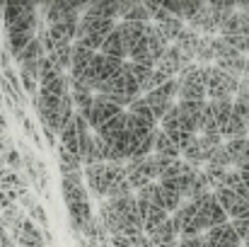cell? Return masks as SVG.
<instances>
[{"instance_id":"obj_16","label":"cell","mask_w":249,"mask_h":247,"mask_svg":"<svg viewBox=\"0 0 249 247\" xmlns=\"http://www.w3.org/2000/svg\"><path fill=\"white\" fill-rule=\"evenodd\" d=\"M198 41H201V34H196V32H191V29H186L184 27V32L174 39V49L189 61V63H194V56H196V49H198Z\"/></svg>"},{"instance_id":"obj_9","label":"cell","mask_w":249,"mask_h":247,"mask_svg":"<svg viewBox=\"0 0 249 247\" xmlns=\"http://www.w3.org/2000/svg\"><path fill=\"white\" fill-rule=\"evenodd\" d=\"M116 27L114 19H102V17H92V15H80L78 19V32H75V41L78 39H104L111 29Z\"/></svg>"},{"instance_id":"obj_10","label":"cell","mask_w":249,"mask_h":247,"mask_svg":"<svg viewBox=\"0 0 249 247\" xmlns=\"http://www.w3.org/2000/svg\"><path fill=\"white\" fill-rule=\"evenodd\" d=\"M203 107H206V102H177L181 126H184L189 133H194V136H198L201 116H203Z\"/></svg>"},{"instance_id":"obj_4","label":"cell","mask_w":249,"mask_h":247,"mask_svg":"<svg viewBox=\"0 0 249 247\" xmlns=\"http://www.w3.org/2000/svg\"><path fill=\"white\" fill-rule=\"evenodd\" d=\"M172 228L177 233V238H196V235H203V226L198 221V213H196V206L184 201L174 213H172Z\"/></svg>"},{"instance_id":"obj_15","label":"cell","mask_w":249,"mask_h":247,"mask_svg":"<svg viewBox=\"0 0 249 247\" xmlns=\"http://www.w3.org/2000/svg\"><path fill=\"white\" fill-rule=\"evenodd\" d=\"M218 37H249V19L240 10H235L220 27Z\"/></svg>"},{"instance_id":"obj_36","label":"cell","mask_w":249,"mask_h":247,"mask_svg":"<svg viewBox=\"0 0 249 247\" xmlns=\"http://www.w3.org/2000/svg\"><path fill=\"white\" fill-rule=\"evenodd\" d=\"M0 51H2V46H0Z\"/></svg>"},{"instance_id":"obj_30","label":"cell","mask_w":249,"mask_h":247,"mask_svg":"<svg viewBox=\"0 0 249 247\" xmlns=\"http://www.w3.org/2000/svg\"><path fill=\"white\" fill-rule=\"evenodd\" d=\"M121 22H138V24H150V15L143 7V2H133V7L124 15Z\"/></svg>"},{"instance_id":"obj_8","label":"cell","mask_w":249,"mask_h":247,"mask_svg":"<svg viewBox=\"0 0 249 247\" xmlns=\"http://www.w3.org/2000/svg\"><path fill=\"white\" fill-rule=\"evenodd\" d=\"M213 196H215L218 206L225 211L228 218H232V221H237V218H249V201L240 199V196H237L235 191H230L228 187H218V189L213 191Z\"/></svg>"},{"instance_id":"obj_31","label":"cell","mask_w":249,"mask_h":247,"mask_svg":"<svg viewBox=\"0 0 249 247\" xmlns=\"http://www.w3.org/2000/svg\"><path fill=\"white\" fill-rule=\"evenodd\" d=\"M240 179H242V189H245V196H247V201H249V172H240Z\"/></svg>"},{"instance_id":"obj_5","label":"cell","mask_w":249,"mask_h":247,"mask_svg":"<svg viewBox=\"0 0 249 247\" xmlns=\"http://www.w3.org/2000/svg\"><path fill=\"white\" fill-rule=\"evenodd\" d=\"M237 85L232 76L218 71L215 66L208 68V82H206V102H215V99H235L237 95Z\"/></svg>"},{"instance_id":"obj_34","label":"cell","mask_w":249,"mask_h":247,"mask_svg":"<svg viewBox=\"0 0 249 247\" xmlns=\"http://www.w3.org/2000/svg\"><path fill=\"white\" fill-rule=\"evenodd\" d=\"M240 82H242V85H245V87H247V90H249V78H242V80H240Z\"/></svg>"},{"instance_id":"obj_12","label":"cell","mask_w":249,"mask_h":247,"mask_svg":"<svg viewBox=\"0 0 249 247\" xmlns=\"http://www.w3.org/2000/svg\"><path fill=\"white\" fill-rule=\"evenodd\" d=\"M189 66V61L174 49V46H167L165 54L160 56V61L155 63V71H160V73H165L167 78H177L184 68Z\"/></svg>"},{"instance_id":"obj_2","label":"cell","mask_w":249,"mask_h":247,"mask_svg":"<svg viewBox=\"0 0 249 247\" xmlns=\"http://www.w3.org/2000/svg\"><path fill=\"white\" fill-rule=\"evenodd\" d=\"M2 12V24L5 32H29L36 34L39 27V10L36 5H24V2H7L0 7Z\"/></svg>"},{"instance_id":"obj_17","label":"cell","mask_w":249,"mask_h":247,"mask_svg":"<svg viewBox=\"0 0 249 247\" xmlns=\"http://www.w3.org/2000/svg\"><path fill=\"white\" fill-rule=\"evenodd\" d=\"M85 15L102 17V19H119V0H94L85 5Z\"/></svg>"},{"instance_id":"obj_11","label":"cell","mask_w":249,"mask_h":247,"mask_svg":"<svg viewBox=\"0 0 249 247\" xmlns=\"http://www.w3.org/2000/svg\"><path fill=\"white\" fill-rule=\"evenodd\" d=\"M83 179L85 187L97 196V199H104L107 196V189H109V182H107V172H104V163L89 165L83 170Z\"/></svg>"},{"instance_id":"obj_3","label":"cell","mask_w":249,"mask_h":247,"mask_svg":"<svg viewBox=\"0 0 249 247\" xmlns=\"http://www.w3.org/2000/svg\"><path fill=\"white\" fill-rule=\"evenodd\" d=\"M165 41L158 37V32H155V27L153 24H148V29H145V37L126 54L128 58H131V63H138V66H148V68H155V63L160 61V56L165 54Z\"/></svg>"},{"instance_id":"obj_14","label":"cell","mask_w":249,"mask_h":247,"mask_svg":"<svg viewBox=\"0 0 249 247\" xmlns=\"http://www.w3.org/2000/svg\"><path fill=\"white\" fill-rule=\"evenodd\" d=\"M116 29H119L121 41H124V49H126V54H128V51L145 37L148 24H138V22H116Z\"/></svg>"},{"instance_id":"obj_20","label":"cell","mask_w":249,"mask_h":247,"mask_svg":"<svg viewBox=\"0 0 249 247\" xmlns=\"http://www.w3.org/2000/svg\"><path fill=\"white\" fill-rule=\"evenodd\" d=\"M232 102H235V99H215V102H206V107H208L211 114H213V121H215L218 131H223L225 124H228V119L232 116Z\"/></svg>"},{"instance_id":"obj_23","label":"cell","mask_w":249,"mask_h":247,"mask_svg":"<svg viewBox=\"0 0 249 247\" xmlns=\"http://www.w3.org/2000/svg\"><path fill=\"white\" fill-rule=\"evenodd\" d=\"M145 238H148L153 245H169V243H177V233H174V228H172V221H169V218H167L165 223L155 226L153 230H148V233H145Z\"/></svg>"},{"instance_id":"obj_26","label":"cell","mask_w":249,"mask_h":247,"mask_svg":"<svg viewBox=\"0 0 249 247\" xmlns=\"http://www.w3.org/2000/svg\"><path fill=\"white\" fill-rule=\"evenodd\" d=\"M126 114H131V116H136L138 121H143V124H148V126H153V129H158V121L153 119V112L148 109V104H145V99H143V97L133 99V102L128 104Z\"/></svg>"},{"instance_id":"obj_25","label":"cell","mask_w":249,"mask_h":247,"mask_svg":"<svg viewBox=\"0 0 249 247\" xmlns=\"http://www.w3.org/2000/svg\"><path fill=\"white\" fill-rule=\"evenodd\" d=\"M153 155H162V158H169V160H177L179 158V148L167 138L165 133L158 129L155 131V143H153Z\"/></svg>"},{"instance_id":"obj_6","label":"cell","mask_w":249,"mask_h":247,"mask_svg":"<svg viewBox=\"0 0 249 247\" xmlns=\"http://www.w3.org/2000/svg\"><path fill=\"white\" fill-rule=\"evenodd\" d=\"M189 204H194V206H196V213H198V221H201L203 230H211V228H215V226L228 223V216H225V211L218 206V201H215L213 191L201 194V196H196V199H194V201H189Z\"/></svg>"},{"instance_id":"obj_22","label":"cell","mask_w":249,"mask_h":247,"mask_svg":"<svg viewBox=\"0 0 249 247\" xmlns=\"http://www.w3.org/2000/svg\"><path fill=\"white\" fill-rule=\"evenodd\" d=\"M34 37H36V34H29V32H5V51H7L12 58H17L19 51H22Z\"/></svg>"},{"instance_id":"obj_27","label":"cell","mask_w":249,"mask_h":247,"mask_svg":"<svg viewBox=\"0 0 249 247\" xmlns=\"http://www.w3.org/2000/svg\"><path fill=\"white\" fill-rule=\"evenodd\" d=\"M213 39L211 34H201V41H198V49H196V56L194 61H198V66H211V61L215 58L213 56Z\"/></svg>"},{"instance_id":"obj_35","label":"cell","mask_w":249,"mask_h":247,"mask_svg":"<svg viewBox=\"0 0 249 247\" xmlns=\"http://www.w3.org/2000/svg\"><path fill=\"white\" fill-rule=\"evenodd\" d=\"M245 247H249V240H247V243H245Z\"/></svg>"},{"instance_id":"obj_28","label":"cell","mask_w":249,"mask_h":247,"mask_svg":"<svg viewBox=\"0 0 249 247\" xmlns=\"http://www.w3.org/2000/svg\"><path fill=\"white\" fill-rule=\"evenodd\" d=\"M223 146H225V151H228V158H230V165H237L240 160H242L245 151H247L249 138H242V141H225Z\"/></svg>"},{"instance_id":"obj_1","label":"cell","mask_w":249,"mask_h":247,"mask_svg":"<svg viewBox=\"0 0 249 247\" xmlns=\"http://www.w3.org/2000/svg\"><path fill=\"white\" fill-rule=\"evenodd\" d=\"M208 68L189 63L177 76V99L179 102H206V82H208Z\"/></svg>"},{"instance_id":"obj_19","label":"cell","mask_w":249,"mask_h":247,"mask_svg":"<svg viewBox=\"0 0 249 247\" xmlns=\"http://www.w3.org/2000/svg\"><path fill=\"white\" fill-rule=\"evenodd\" d=\"M46 54H44V49H41V41L34 37L22 51H19V56L15 58V63L17 66H39V61L44 58Z\"/></svg>"},{"instance_id":"obj_7","label":"cell","mask_w":249,"mask_h":247,"mask_svg":"<svg viewBox=\"0 0 249 247\" xmlns=\"http://www.w3.org/2000/svg\"><path fill=\"white\" fill-rule=\"evenodd\" d=\"M119 112H126V109H119L116 104H111L104 95H92V107L80 112L78 116H83L85 124L89 129H99L104 121H109L111 116H116Z\"/></svg>"},{"instance_id":"obj_24","label":"cell","mask_w":249,"mask_h":247,"mask_svg":"<svg viewBox=\"0 0 249 247\" xmlns=\"http://www.w3.org/2000/svg\"><path fill=\"white\" fill-rule=\"evenodd\" d=\"M220 136H223V143H225V141H242V138H249L242 119H240L235 112H232V116L228 119V124H225V129L220 131Z\"/></svg>"},{"instance_id":"obj_21","label":"cell","mask_w":249,"mask_h":247,"mask_svg":"<svg viewBox=\"0 0 249 247\" xmlns=\"http://www.w3.org/2000/svg\"><path fill=\"white\" fill-rule=\"evenodd\" d=\"M126 129V112H119L116 116H111L109 121H104L99 129H94V136L99 138V141H109V138H114L116 133H121Z\"/></svg>"},{"instance_id":"obj_33","label":"cell","mask_w":249,"mask_h":247,"mask_svg":"<svg viewBox=\"0 0 249 247\" xmlns=\"http://www.w3.org/2000/svg\"><path fill=\"white\" fill-rule=\"evenodd\" d=\"M153 245V243H150ZM153 247H177V243H169V245H153Z\"/></svg>"},{"instance_id":"obj_18","label":"cell","mask_w":249,"mask_h":247,"mask_svg":"<svg viewBox=\"0 0 249 247\" xmlns=\"http://www.w3.org/2000/svg\"><path fill=\"white\" fill-rule=\"evenodd\" d=\"M99 54L107 56V58H119V61L126 58V49H124V41H121V34H119L116 27L104 37V41H102V46H99Z\"/></svg>"},{"instance_id":"obj_29","label":"cell","mask_w":249,"mask_h":247,"mask_svg":"<svg viewBox=\"0 0 249 247\" xmlns=\"http://www.w3.org/2000/svg\"><path fill=\"white\" fill-rule=\"evenodd\" d=\"M126 68H128V73H131V78L138 82V90L143 92V87H145V82L150 80V76H153V68H148V66H138V63H126Z\"/></svg>"},{"instance_id":"obj_32","label":"cell","mask_w":249,"mask_h":247,"mask_svg":"<svg viewBox=\"0 0 249 247\" xmlns=\"http://www.w3.org/2000/svg\"><path fill=\"white\" fill-rule=\"evenodd\" d=\"M0 126H2V129H7V121H5V116H2V112H0Z\"/></svg>"},{"instance_id":"obj_13","label":"cell","mask_w":249,"mask_h":247,"mask_svg":"<svg viewBox=\"0 0 249 247\" xmlns=\"http://www.w3.org/2000/svg\"><path fill=\"white\" fill-rule=\"evenodd\" d=\"M203 235L211 240V245L213 247H242V240L235 235V230H232L230 221H228V223H223V226H215V228L206 230Z\"/></svg>"}]
</instances>
